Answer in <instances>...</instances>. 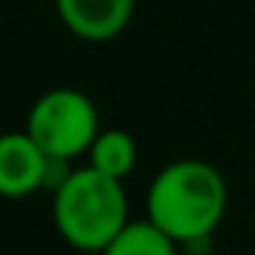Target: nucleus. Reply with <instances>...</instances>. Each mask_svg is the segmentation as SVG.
<instances>
[{
    "instance_id": "f257e3e1",
    "label": "nucleus",
    "mask_w": 255,
    "mask_h": 255,
    "mask_svg": "<svg viewBox=\"0 0 255 255\" xmlns=\"http://www.w3.org/2000/svg\"><path fill=\"white\" fill-rule=\"evenodd\" d=\"M229 208V187L223 172L199 157L166 163L145 193L148 220L166 232L178 247L199 253L223 223Z\"/></svg>"
},
{
    "instance_id": "f03ea898",
    "label": "nucleus",
    "mask_w": 255,
    "mask_h": 255,
    "mask_svg": "<svg viewBox=\"0 0 255 255\" xmlns=\"http://www.w3.org/2000/svg\"><path fill=\"white\" fill-rule=\"evenodd\" d=\"M54 223L68 247L101 255L130 223L125 184L92 166L74 169L54 193Z\"/></svg>"
},
{
    "instance_id": "7ed1b4c3",
    "label": "nucleus",
    "mask_w": 255,
    "mask_h": 255,
    "mask_svg": "<svg viewBox=\"0 0 255 255\" xmlns=\"http://www.w3.org/2000/svg\"><path fill=\"white\" fill-rule=\"evenodd\" d=\"M24 130L48 157L74 160L80 154H89L95 136L101 133V125L98 110L86 92L60 86L36 98V104L27 113Z\"/></svg>"
},
{
    "instance_id": "20e7f679",
    "label": "nucleus",
    "mask_w": 255,
    "mask_h": 255,
    "mask_svg": "<svg viewBox=\"0 0 255 255\" xmlns=\"http://www.w3.org/2000/svg\"><path fill=\"white\" fill-rule=\"evenodd\" d=\"M48 154L36 145L27 130L0 133V196L24 199L45 190Z\"/></svg>"
},
{
    "instance_id": "39448f33",
    "label": "nucleus",
    "mask_w": 255,
    "mask_h": 255,
    "mask_svg": "<svg viewBox=\"0 0 255 255\" xmlns=\"http://www.w3.org/2000/svg\"><path fill=\"white\" fill-rule=\"evenodd\" d=\"M65 30L83 42H110L133 18L136 0H54Z\"/></svg>"
},
{
    "instance_id": "423d86ee",
    "label": "nucleus",
    "mask_w": 255,
    "mask_h": 255,
    "mask_svg": "<svg viewBox=\"0 0 255 255\" xmlns=\"http://www.w3.org/2000/svg\"><path fill=\"white\" fill-rule=\"evenodd\" d=\"M86 166H92V169L116 178V181H125L133 172V166H136V142H133V136L122 128H104L95 136L92 148H89V163Z\"/></svg>"
},
{
    "instance_id": "0eeeda50",
    "label": "nucleus",
    "mask_w": 255,
    "mask_h": 255,
    "mask_svg": "<svg viewBox=\"0 0 255 255\" xmlns=\"http://www.w3.org/2000/svg\"><path fill=\"white\" fill-rule=\"evenodd\" d=\"M178 250L181 247L145 217L130 220L101 255H178Z\"/></svg>"
}]
</instances>
